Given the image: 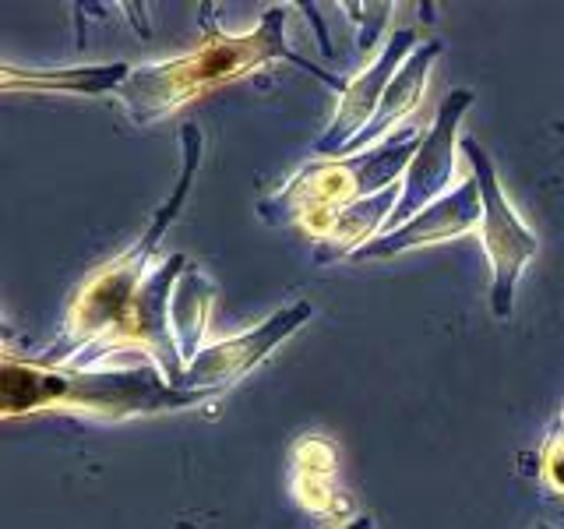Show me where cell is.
Here are the masks:
<instances>
[{"mask_svg": "<svg viewBox=\"0 0 564 529\" xmlns=\"http://www.w3.org/2000/svg\"><path fill=\"white\" fill-rule=\"evenodd\" d=\"M275 22H279V11H272L269 25H264L258 35H247V40H223L219 46H205L202 53H194V57H184L166 67H152L155 75H149L145 93L159 106H176V102H184V96L202 93V88L212 82L240 75L243 67H251L282 50L275 43Z\"/></svg>", "mask_w": 564, "mask_h": 529, "instance_id": "cell-1", "label": "cell"}, {"mask_svg": "<svg viewBox=\"0 0 564 529\" xmlns=\"http://www.w3.org/2000/svg\"><path fill=\"white\" fill-rule=\"evenodd\" d=\"M484 198H487V247L494 255V276H498V287H494V311L508 314L511 287H516L522 261L536 251V240L516 223V216H511V208L501 202V194L494 187L490 176H484Z\"/></svg>", "mask_w": 564, "mask_h": 529, "instance_id": "cell-2", "label": "cell"}]
</instances>
